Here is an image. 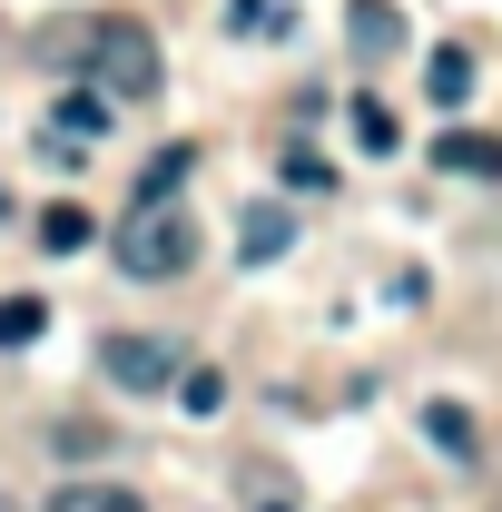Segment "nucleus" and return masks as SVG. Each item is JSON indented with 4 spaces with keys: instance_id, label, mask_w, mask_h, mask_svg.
Instances as JSON below:
<instances>
[{
    "instance_id": "nucleus-1",
    "label": "nucleus",
    "mask_w": 502,
    "mask_h": 512,
    "mask_svg": "<svg viewBox=\"0 0 502 512\" xmlns=\"http://www.w3.org/2000/svg\"><path fill=\"white\" fill-rule=\"evenodd\" d=\"M69 50H79V79H99V99H148V89L168 79L158 30H148V20H128V10H89Z\"/></svg>"
},
{
    "instance_id": "nucleus-13",
    "label": "nucleus",
    "mask_w": 502,
    "mask_h": 512,
    "mask_svg": "<svg viewBox=\"0 0 502 512\" xmlns=\"http://www.w3.org/2000/svg\"><path fill=\"white\" fill-rule=\"evenodd\" d=\"M50 512H148L128 483H69V493H50Z\"/></svg>"
},
{
    "instance_id": "nucleus-9",
    "label": "nucleus",
    "mask_w": 502,
    "mask_h": 512,
    "mask_svg": "<svg viewBox=\"0 0 502 512\" xmlns=\"http://www.w3.org/2000/svg\"><path fill=\"white\" fill-rule=\"evenodd\" d=\"M345 119H355V148H365V158H394V148H404V119H394V99H384V89H365Z\"/></svg>"
},
{
    "instance_id": "nucleus-3",
    "label": "nucleus",
    "mask_w": 502,
    "mask_h": 512,
    "mask_svg": "<svg viewBox=\"0 0 502 512\" xmlns=\"http://www.w3.org/2000/svg\"><path fill=\"white\" fill-rule=\"evenodd\" d=\"M99 375L119 384V394H178L188 355H178L168 335H109V345H99Z\"/></svg>"
},
{
    "instance_id": "nucleus-17",
    "label": "nucleus",
    "mask_w": 502,
    "mask_h": 512,
    "mask_svg": "<svg viewBox=\"0 0 502 512\" xmlns=\"http://www.w3.org/2000/svg\"><path fill=\"white\" fill-rule=\"evenodd\" d=\"M227 30L256 40V30H276V0H227Z\"/></svg>"
},
{
    "instance_id": "nucleus-4",
    "label": "nucleus",
    "mask_w": 502,
    "mask_h": 512,
    "mask_svg": "<svg viewBox=\"0 0 502 512\" xmlns=\"http://www.w3.org/2000/svg\"><path fill=\"white\" fill-rule=\"evenodd\" d=\"M345 40H355V60L384 69L404 40H414V30H404V10H394V0H345Z\"/></svg>"
},
{
    "instance_id": "nucleus-8",
    "label": "nucleus",
    "mask_w": 502,
    "mask_h": 512,
    "mask_svg": "<svg viewBox=\"0 0 502 512\" xmlns=\"http://www.w3.org/2000/svg\"><path fill=\"white\" fill-rule=\"evenodd\" d=\"M286 247H296V217H286V207H247V227H237V256H247V266H276Z\"/></svg>"
},
{
    "instance_id": "nucleus-7",
    "label": "nucleus",
    "mask_w": 502,
    "mask_h": 512,
    "mask_svg": "<svg viewBox=\"0 0 502 512\" xmlns=\"http://www.w3.org/2000/svg\"><path fill=\"white\" fill-rule=\"evenodd\" d=\"M424 434H434V453H453V463H483V424H473L453 394H434V404H424Z\"/></svg>"
},
{
    "instance_id": "nucleus-16",
    "label": "nucleus",
    "mask_w": 502,
    "mask_h": 512,
    "mask_svg": "<svg viewBox=\"0 0 502 512\" xmlns=\"http://www.w3.org/2000/svg\"><path fill=\"white\" fill-rule=\"evenodd\" d=\"M286 188H315V197H325V188H335V168H325L315 148H286Z\"/></svg>"
},
{
    "instance_id": "nucleus-15",
    "label": "nucleus",
    "mask_w": 502,
    "mask_h": 512,
    "mask_svg": "<svg viewBox=\"0 0 502 512\" xmlns=\"http://www.w3.org/2000/svg\"><path fill=\"white\" fill-rule=\"evenodd\" d=\"M178 404H188V414H227V375H217V365H188V375H178Z\"/></svg>"
},
{
    "instance_id": "nucleus-6",
    "label": "nucleus",
    "mask_w": 502,
    "mask_h": 512,
    "mask_svg": "<svg viewBox=\"0 0 502 512\" xmlns=\"http://www.w3.org/2000/svg\"><path fill=\"white\" fill-rule=\"evenodd\" d=\"M473 79H483L473 50H463V40H443L434 60H424V99H434V109H463V99H473Z\"/></svg>"
},
{
    "instance_id": "nucleus-10",
    "label": "nucleus",
    "mask_w": 502,
    "mask_h": 512,
    "mask_svg": "<svg viewBox=\"0 0 502 512\" xmlns=\"http://www.w3.org/2000/svg\"><path fill=\"white\" fill-rule=\"evenodd\" d=\"M188 168H197V148H158V158L138 168V207H178V188H188Z\"/></svg>"
},
{
    "instance_id": "nucleus-12",
    "label": "nucleus",
    "mask_w": 502,
    "mask_h": 512,
    "mask_svg": "<svg viewBox=\"0 0 502 512\" xmlns=\"http://www.w3.org/2000/svg\"><path fill=\"white\" fill-rule=\"evenodd\" d=\"M109 128V99L99 89H60V109H50V138H99Z\"/></svg>"
},
{
    "instance_id": "nucleus-11",
    "label": "nucleus",
    "mask_w": 502,
    "mask_h": 512,
    "mask_svg": "<svg viewBox=\"0 0 502 512\" xmlns=\"http://www.w3.org/2000/svg\"><path fill=\"white\" fill-rule=\"evenodd\" d=\"M89 237H99L89 207H69V197H60V207H40V256H79Z\"/></svg>"
},
{
    "instance_id": "nucleus-2",
    "label": "nucleus",
    "mask_w": 502,
    "mask_h": 512,
    "mask_svg": "<svg viewBox=\"0 0 502 512\" xmlns=\"http://www.w3.org/2000/svg\"><path fill=\"white\" fill-rule=\"evenodd\" d=\"M109 256H119L138 286H168V276H188V266H197V227H188V207H128V227L109 237Z\"/></svg>"
},
{
    "instance_id": "nucleus-14",
    "label": "nucleus",
    "mask_w": 502,
    "mask_h": 512,
    "mask_svg": "<svg viewBox=\"0 0 502 512\" xmlns=\"http://www.w3.org/2000/svg\"><path fill=\"white\" fill-rule=\"evenodd\" d=\"M50 335V296H0V345H40Z\"/></svg>"
},
{
    "instance_id": "nucleus-5",
    "label": "nucleus",
    "mask_w": 502,
    "mask_h": 512,
    "mask_svg": "<svg viewBox=\"0 0 502 512\" xmlns=\"http://www.w3.org/2000/svg\"><path fill=\"white\" fill-rule=\"evenodd\" d=\"M434 168H443V178L493 188V178H502V138H483V128H443V138H434Z\"/></svg>"
}]
</instances>
